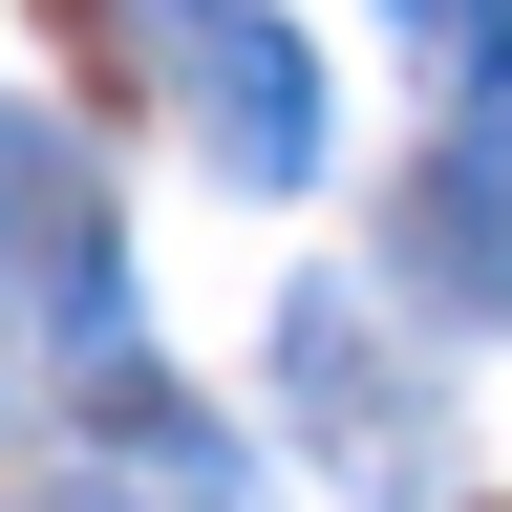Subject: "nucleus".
I'll return each instance as SVG.
<instances>
[{
	"instance_id": "obj_1",
	"label": "nucleus",
	"mask_w": 512,
	"mask_h": 512,
	"mask_svg": "<svg viewBox=\"0 0 512 512\" xmlns=\"http://www.w3.org/2000/svg\"><path fill=\"white\" fill-rule=\"evenodd\" d=\"M43 22H64V43H86V64H107V0H43Z\"/></svg>"
}]
</instances>
